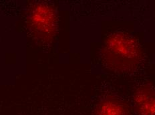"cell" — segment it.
<instances>
[{"label": "cell", "instance_id": "obj_1", "mask_svg": "<svg viewBox=\"0 0 155 115\" xmlns=\"http://www.w3.org/2000/svg\"><path fill=\"white\" fill-rule=\"evenodd\" d=\"M102 57L108 67L117 71L128 72L138 65L143 53L134 37L122 33H115L106 39Z\"/></svg>", "mask_w": 155, "mask_h": 115}, {"label": "cell", "instance_id": "obj_2", "mask_svg": "<svg viewBox=\"0 0 155 115\" xmlns=\"http://www.w3.org/2000/svg\"><path fill=\"white\" fill-rule=\"evenodd\" d=\"M31 26L36 33L50 38L56 31V15L53 9L46 4L35 5L30 15Z\"/></svg>", "mask_w": 155, "mask_h": 115}, {"label": "cell", "instance_id": "obj_3", "mask_svg": "<svg viewBox=\"0 0 155 115\" xmlns=\"http://www.w3.org/2000/svg\"><path fill=\"white\" fill-rule=\"evenodd\" d=\"M133 105L137 115H155V91L147 85L138 88L133 95Z\"/></svg>", "mask_w": 155, "mask_h": 115}, {"label": "cell", "instance_id": "obj_4", "mask_svg": "<svg viewBox=\"0 0 155 115\" xmlns=\"http://www.w3.org/2000/svg\"><path fill=\"white\" fill-rule=\"evenodd\" d=\"M94 115H131V113L124 100L116 96L109 95L100 102Z\"/></svg>", "mask_w": 155, "mask_h": 115}]
</instances>
